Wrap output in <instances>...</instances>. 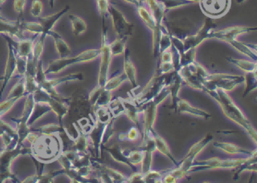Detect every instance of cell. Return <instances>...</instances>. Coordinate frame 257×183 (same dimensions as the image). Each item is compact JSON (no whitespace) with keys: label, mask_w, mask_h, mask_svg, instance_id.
<instances>
[{"label":"cell","mask_w":257,"mask_h":183,"mask_svg":"<svg viewBox=\"0 0 257 183\" xmlns=\"http://www.w3.org/2000/svg\"><path fill=\"white\" fill-rule=\"evenodd\" d=\"M205 92L211 95V97H213L217 102L223 114L229 120L235 122V124L246 130L247 134L254 139L256 143L257 142V132H256L255 128L253 127L252 124H250V122H249L245 115L242 112V109L235 104V102L229 97L227 92L220 88L206 91Z\"/></svg>","instance_id":"cell-1"},{"label":"cell","mask_w":257,"mask_h":183,"mask_svg":"<svg viewBox=\"0 0 257 183\" xmlns=\"http://www.w3.org/2000/svg\"><path fill=\"white\" fill-rule=\"evenodd\" d=\"M216 28V24L211 17L205 20L204 26L193 36H189L183 40L175 36H170L172 41V46L180 54L191 49H197V47L206 39L212 38V32Z\"/></svg>","instance_id":"cell-2"},{"label":"cell","mask_w":257,"mask_h":183,"mask_svg":"<svg viewBox=\"0 0 257 183\" xmlns=\"http://www.w3.org/2000/svg\"><path fill=\"white\" fill-rule=\"evenodd\" d=\"M171 74L172 72L166 74V76L161 75L160 76L152 77L141 90L136 93H133V97H135L134 101L140 107H143L145 104L151 101L160 93L164 88L169 85Z\"/></svg>","instance_id":"cell-3"},{"label":"cell","mask_w":257,"mask_h":183,"mask_svg":"<svg viewBox=\"0 0 257 183\" xmlns=\"http://www.w3.org/2000/svg\"><path fill=\"white\" fill-rule=\"evenodd\" d=\"M101 48L99 49H89L78 54L76 56L64 57L59 59L53 60L50 62L48 67L43 73L44 75L57 74L64 70L70 65L78 63H86L94 61L100 57Z\"/></svg>","instance_id":"cell-4"},{"label":"cell","mask_w":257,"mask_h":183,"mask_svg":"<svg viewBox=\"0 0 257 183\" xmlns=\"http://www.w3.org/2000/svg\"><path fill=\"white\" fill-rule=\"evenodd\" d=\"M244 84V76L227 74V73H216L208 74L204 81V92L220 88L225 92H231L237 86Z\"/></svg>","instance_id":"cell-5"},{"label":"cell","mask_w":257,"mask_h":183,"mask_svg":"<svg viewBox=\"0 0 257 183\" xmlns=\"http://www.w3.org/2000/svg\"><path fill=\"white\" fill-rule=\"evenodd\" d=\"M178 73L181 75L182 81L196 90L204 91V82L208 76V73L204 66L197 63V61L189 63L186 66L181 67Z\"/></svg>","instance_id":"cell-6"},{"label":"cell","mask_w":257,"mask_h":183,"mask_svg":"<svg viewBox=\"0 0 257 183\" xmlns=\"http://www.w3.org/2000/svg\"><path fill=\"white\" fill-rule=\"evenodd\" d=\"M105 27L103 25L102 43L101 47V63L98 75V83L97 86L104 88L106 81L109 79V70H110L111 61L113 55L109 49V43H108L107 36Z\"/></svg>","instance_id":"cell-7"},{"label":"cell","mask_w":257,"mask_h":183,"mask_svg":"<svg viewBox=\"0 0 257 183\" xmlns=\"http://www.w3.org/2000/svg\"><path fill=\"white\" fill-rule=\"evenodd\" d=\"M246 158L238 159H220V158H212L201 161H195L191 167L190 172L199 171L205 169H236L242 163L244 162Z\"/></svg>","instance_id":"cell-8"},{"label":"cell","mask_w":257,"mask_h":183,"mask_svg":"<svg viewBox=\"0 0 257 183\" xmlns=\"http://www.w3.org/2000/svg\"><path fill=\"white\" fill-rule=\"evenodd\" d=\"M137 8L138 15L140 16L144 24L147 25L149 29L152 32V47H153L154 57L159 56V44L160 40L161 35L164 30L163 27H160L157 24L156 21L154 19L153 16L151 15L150 10L146 8L143 5H139Z\"/></svg>","instance_id":"cell-9"},{"label":"cell","mask_w":257,"mask_h":183,"mask_svg":"<svg viewBox=\"0 0 257 183\" xmlns=\"http://www.w3.org/2000/svg\"><path fill=\"white\" fill-rule=\"evenodd\" d=\"M108 14L110 15L117 37L128 38L133 35V24L128 22L124 14L120 9H118L113 4H109Z\"/></svg>","instance_id":"cell-10"},{"label":"cell","mask_w":257,"mask_h":183,"mask_svg":"<svg viewBox=\"0 0 257 183\" xmlns=\"http://www.w3.org/2000/svg\"><path fill=\"white\" fill-rule=\"evenodd\" d=\"M212 139H213V137L211 134H208L205 137H204V139H201V140L196 142L190 148L186 157L184 158L183 161L181 165H178V168L181 169V171L183 172L185 174H187L189 172H190L191 167L196 161L197 154L201 153L203 149L212 142Z\"/></svg>","instance_id":"cell-11"},{"label":"cell","mask_w":257,"mask_h":183,"mask_svg":"<svg viewBox=\"0 0 257 183\" xmlns=\"http://www.w3.org/2000/svg\"><path fill=\"white\" fill-rule=\"evenodd\" d=\"M203 12L211 18L224 15L229 8L230 0H200Z\"/></svg>","instance_id":"cell-12"},{"label":"cell","mask_w":257,"mask_h":183,"mask_svg":"<svg viewBox=\"0 0 257 183\" xmlns=\"http://www.w3.org/2000/svg\"><path fill=\"white\" fill-rule=\"evenodd\" d=\"M257 30V27H243V26H234L221 30L213 31L212 32V38H216L220 40L228 43L229 41L237 39L238 36L242 34L247 33L250 31Z\"/></svg>","instance_id":"cell-13"},{"label":"cell","mask_w":257,"mask_h":183,"mask_svg":"<svg viewBox=\"0 0 257 183\" xmlns=\"http://www.w3.org/2000/svg\"><path fill=\"white\" fill-rule=\"evenodd\" d=\"M143 107L144 109V129H143V143L147 142L151 130H153L154 124L157 117V110L159 105L153 100L149 102Z\"/></svg>","instance_id":"cell-14"},{"label":"cell","mask_w":257,"mask_h":183,"mask_svg":"<svg viewBox=\"0 0 257 183\" xmlns=\"http://www.w3.org/2000/svg\"><path fill=\"white\" fill-rule=\"evenodd\" d=\"M24 32L21 28V21L9 20L0 17V34L15 38L17 40H21L25 39L24 38Z\"/></svg>","instance_id":"cell-15"},{"label":"cell","mask_w":257,"mask_h":183,"mask_svg":"<svg viewBox=\"0 0 257 183\" xmlns=\"http://www.w3.org/2000/svg\"><path fill=\"white\" fill-rule=\"evenodd\" d=\"M8 42V57L5 63V73H4V84L2 90H3L9 80L16 73L17 69V54H15L14 46L11 42Z\"/></svg>","instance_id":"cell-16"},{"label":"cell","mask_w":257,"mask_h":183,"mask_svg":"<svg viewBox=\"0 0 257 183\" xmlns=\"http://www.w3.org/2000/svg\"><path fill=\"white\" fill-rule=\"evenodd\" d=\"M83 76L82 73H71L60 78H55V79L44 80L40 83L42 89L48 93L55 92V88L58 85L61 83H64L67 81H82L83 80Z\"/></svg>","instance_id":"cell-17"},{"label":"cell","mask_w":257,"mask_h":183,"mask_svg":"<svg viewBox=\"0 0 257 183\" xmlns=\"http://www.w3.org/2000/svg\"><path fill=\"white\" fill-rule=\"evenodd\" d=\"M175 109L181 113L189 114V115L201 118V119H208L212 117V115H210L206 111L193 107L189 104V102L182 100V99L177 100V103H176Z\"/></svg>","instance_id":"cell-18"},{"label":"cell","mask_w":257,"mask_h":183,"mask_svg":"<svg viewBox=\"0 0 257 183\" xmlns=\"http://www.w3.org/2000/svg\"><path fill=\"white\" fill-rule=\"evenodd\" d=\"M70 8L69 5L65 6L62 10L56 12V13L51 14L49 15L45 16V17H39V22L43 27V32L46 35H48L50 31L54 29L56 23L60 20L65 14L67 13Z\"/></svg>","instance_id":"cell-19"},{"label":"cell","mask_w":257,"mask_h":183,"mask_svg":"<svg viewBox=\"0 0 257 183\" xmlns=\"http://www.w3.org/2000/svg\"><path fill=\"white\" fill-rule=\"evenodd\" d=\"M124 73L126 76L128 81L131 82L133 87L137 85V72L136 68L130 58L129 50L124 51Z\"/></svg>","instance_id":"cell-20"},{"label":"cell","mask_w":257,"mask_h":183,"mask_svg":"<svg viewBox=\"0 0 257 183\" xmlns=\"http://www.w3.org/2000/svg\"><path fill=\"white\" fill-rule=\"evenodd\" d=\"M213 146H214V147L220 149L221 151L227 153V154H234V155H236V154H243V155L249 157V156L252 155L254 153L257 152L256 151H248V150H246V149L241 147V146H237V145L234 144V143H230V142H214Z\"/></svg>","instance_id":"cell-21"},{"label":"cell","mask_w":257,"mask_h":183,"mask_svg":"<svg viewBox=\"0 0 257 183\" xmlns=\"http://www.w3.org/2000/svg\"><path fill=\"white\" fill-rule=\"evenodd\" d=\"M47 36H50L51 37L53 38L54 42H55V49H56L57 52L61 58L67 57L71 54L72 51L70 46L66 43V41L63 39V37L58 32L52 30L48 32Z\"/></svg>","instance_id":"cell-22"},{"label":"cell","mask_w":257,"mask_h":183,"mask_svg":"<svg viewBox=\"0 0 257 183\" xmlns=\"http://www.w3.org/2000/svg\"><path fill=\"white\" fill-rule=\"evenodd\" d=\"M182 79L181 78V75L178 72H172L171 74V78H170L169 85H167L169 91H170V96H171L172 99L173 107L175 108L176 103L177 100L179 99L178 97V93H179L180 90H181V86H182Z\"/></svg>","instance_id":"cell-23"},{"label":"cell","mask_w":257,"mask_h":183,"mask_svg":"<svg viewBox=\"0 0 257 183\" xmlns=\"http://www.w3.org/2000/svg\"><path fill=\"white\" fill-rule=\"evenodd\" d=\"M123 107H124V113L126 114L128 119L139 127V115L143 111L142 107L137 105L135 101L121 100Z\"/></svg>","instance_id":"cell-24"},{"label":"cell","mask_w":257,"mask_h":183,"mask_svg":"<svg viewBox=\"0 0 257 183\" xmlns=\"http://www.w3.org/2000/svg\"><path fill=\"white\" fill-rule=\"evenodd\" d=\"M147 3L150 8V12H151V15L153 16L157 24L162 28L163 27L162 21L165 12H166L165 7L159 0H147Z\"/></svg>","instance_id":"cell-25"},{"label":"cell","mask_w":257,"mask_h":183,"mask_svg":"<svg viewBox=\"0 0 257 183\" xmlns=\"http://www.w3.org/2000/svg\"><path fill=\"white\" fill-rule=\"evenodd\" d=\"M150 134H151L154 141H155V148H156L157 151H159V152L162 153L164 155L167 156L169 159L173 161L174 165L178 166V164H177V161L174 159V156H173L172 153L170 151V147H169L166 141L163 138L161 137L160 136L154 131V129L153 130H151Z\"/></svg>","instance_id":"cell-26"},{"label":"cell","mask_w":257,"mask_h":183,"mask_svg":"<svg viewBox=\"0 0 257 183\" xmlns=\"http://www.w3.org/2000/svg\"><path fill=\"white\" fill-rule=\"evenodd\" d=\"M46 36H47L46 34H39L38 35V38L34 39V42H33L31 55L32 56V63L34 67H37L38 65H39V61L41 59L43 49H44L45 40Z\"/></svg>","instance_id":"cell-27"},{"label":"cell","mask_w":257,"mask_h":183,"mask_svg":"<svg viewBox=\"0 0 257 183\" xmlns=\"http://www.w3.org/2000/svg\"><path fill=\"white\" fill-rule=\"evenodd\" d=\"M228 44L231 45L232 47H235L237 51H239L241 54L246 55V56L252 59L253 61H257V51H256V47L253 48L251 46L244 44V43H241L237 39H233V40L228 42Z\"/></svg>","instance_id":"cell-28"},{"label":"cell","mask_w":257,"mask_h":183,"mask_svg":"<svg viewBox=\"0 0 257 183\" xmlns=\"http://www.w3.org/2000/svg\"><path fill=\"white\" fill-rule=\"evenodd\" d=\"M101 173L103 176L105 177L104 180L106 182H110V183H127L128 179L120 172L113 169V168H108V167L104 166L101 168Z\"/></svg>","instance_id":"cell-29"},{"label":"cell","mask_w":257,"mask_h":183,"mask_svg":"<svg viewBox=\"0 0 257 183\" xmlns=\"http://www.w3.org/2000/svg\"><path fill=\"white\" fill-rule=\"evenodd\" d=\"M35 39H23L18 40L17 46V56L28 59L32 54V46Z\"/></svg>","instance_id":"cell-30"},{"label":"cell","mask_w":257,"mask_h":183,"mask_svg":"<svg viewBox=\"0 0 257 183\" xmlns=\"http://www.w3.org/2000/svg\"><path fill=\"white\" fill-rule=\"evenodd\" d=\"M230 63L235 65L242 71L247 73H255L257 72V61H248V60L235 59V58H227Z\"/></svg>","instance_id":"cell-31"},{"label":"cell","mask_w":257,"mask_h":183,"mask_svg":"<svg viewBox=\"0 0 257 183\" xmlns=\"http://www.w3.org/2000/svg\"><path fill=\"white\" fill-rule=\"evenodd\" d=\"M69 19L71 23L73 32L76 36H81L87 31V23L82 17L72 14L69 15Z\"/></svg>","instance_id":"cell-32"},{"label":"cell","mask_w":257,"mask_h":183,"mask_svg":"<svg viewBox=\"0 0 257 183\" xmlns=\"http://www.w3.org/2000/svg\"><path fill=\"white\" fill-rule=\"evenodd\" d=\"M237 172L235 173L234 179L237 180L241 173L244 171H257V152L252 155L249 156L246 158L244 162L236 168Z\"/></svg>","instance_id":"cell-33"},{"label":"cell","mask_w":257,"mask_h":183,"mask_svg":"<svg viewBox=\"0 0 257 183\" xmlns=\"http://www.w3.org/2000/svg\"><path fill=\"white\" fill-rule=\"evenodd\" d=\"M127 81H128V78L124 73H120L113 76V78H109L104 85V89L108 92H113Z\"/></svg>","instance_id":"cell-34"},{"label":"cell","mask_w":257,"mask_h":183,"mask_svg":"<svg viewBox=\"0 0 257 183\" xmlns=\"http://www.w3.org/2000/svg\"><path fill=\"white\" fill-rule=\"evenodd\" d=\"M107 151L115 161H117L118 163H121L123 165H126L134 169L133 166L128 162V159L124 155L123 149L120 146H116V145L111 146L108 148Z\"/></svg>","instance_id":"cell-35"},{"label":"cell","mask_w":257,"mask_h":183,"mask_svg":"<svg viewBox=\"0 0 257 183\" xmlns=\"http://www.w3.org/2000/svg\"><path fill=\"white\" fill-rule=\"evenodd\" d=\"M35 107L34 96L32 93H29V94L26 97L25 105H24V112H23L22 119L21 122L25 124H28L30 119L31 115L33 113Z\"/></svg>","instance_id":"cell-36"},{"label":"cell","mask_w":257,"mask_h":183,"mask_svg":"<svg viewBox=\"0 0 257 183\" xmlns=\"http://www.w3.org/2000/svg\"><path fill=\"white\" fill-rule=\"evenodd\" d=\"M127 38L117 37L114 42L109 43V49L113 57L120 56L124 54L126 49Z\"/></svg>","instance_id":"cell-37"},{"label":"cell","mask_w":257,"mask_h":183,"mask_svg":"<svg viewBox=\"0 0 257 183\" xmlns=\"http://www.w3.org/2000/svg\"><path fill=\"white\" fill-rule=\"evenodd\" d=\"M256 73H247L244 76V84L246 85L245 91L243 97H246L250 92H255L257 88V79Z\"/></svg>","instance_id":"cell-38"},{"label":"cell","mask_w":257,"mask_h":183,"mask_svg":"<svg viewBox=\"0 0 257 183\" xmlns=\"http://www.w3.org/2000/svg\"><path fill=\"white\" fill-rule=\"evenodd\" d=\"M124 155L128 159V162L132 166L134 165H140L143 161V156H144V150H139V151H130V150H124L123 149Z\"/></svg>","instance_id":"cell-39"},{"label":"cell","mask_w":257,"mask_h":183,"mask_svg":"<svg viewBox=\"0 0 257 183\" xmlns=\"http://www.w3.org/2000/svg\"><path fill=\"white\" fill-rule=\"evenodd\" d=\"M21 28L24 32H30L38 36L39 34L44 33L43 27L39 22H30V21H21Z\"/></svg>","instance_id":"cell-40"},{"label":"cell","mask_w":257,"mask_h":183,"mask_svg":"<svg viewBox=\"0 0 257 183\" xmlns=\"http://www.w3.org/2000/svg\"><path fill=\"white\" fill-rule=\"evenodd\" d=\"M159 1L162 2L166 11L177 9V8L194 3L190 0H159Z\"/></svg>","instance_id":"cell-41"},{"label":"cell","mask_w":257,"mask_h":183,"mask_svg":"<svg viewBox=\"0 0 257 183\" xmlns=\"http://www.w3.org/2000/svg\"><path fill=\"white\" fill-rule=\"evenodd\" d=\"M26 92L25 81H20L18 83L16 84L12 90L8 94L7 99L19 98L21 99L24 96Z\"/></svg>","instance_id":"cell-42"},{"label":"cell","mask_w":257,"mask_h":183,"mask_svg":"<svg viewBox=\"0 0 257 183\" xmlns=\"http://www.w3.org/2000/svg\"><path fill=\"white\" fill-rule=\"evenodd\" d=\"M109 108L112 111V113L114 115L115 117H117L119 115L124 113V107H123L122 101L120 99H116V100L111 101L109 104Z\"/></svg>","instance_id":"cell-43"},{"label":"cell","mask_w":257,"mask_h":183,"mask_svg":"<svg viewBox=\"0 0 257 183\" xmlns=\"http://www.w3.org/2000/svg\"><path fill=\"white\" fill-rule=\"evenodd\" d=\"M96 115H97V120L101 124H107L108 122L112 120L110 114L108 112L106 108L104 107H100L96 112Z\"/></svg>","instance_id":"cell-44"},{"label":"cell","mask_w":257,"mask_h":183,"mask_svg":"<svg viewBox=\"0 0 257 183\" xmlns=\"http://www.w3.org/2000/svg\"><path fill=\"white\" fill-rule=\"evenodd\" d=\"M43 9V5L41 0H32L30 7V15L32 17H41Z\"/></svg>","instance_id":"cell-45"},{"label":"cell","mask_w":257,"mask_h":183,"mask_svg":"<svg viewBox=\"0 0 257 183\" xmlns=\"http://www.w3.org/2000/svg\"><path fill=\"white\" fill-rule=\"evenodd\" d=\"M17 100H19V98L7 99L5 101L1 103L0 104V117L9 112Z\"/></svg>","instance_id":"cell-46"},{"label":"cell","mask_w":257,"mask_h":183,"mask_svg":"<svg viewBox=\"0 0 257 183\" xmlns=\"http://www.w3.org/2000/svg\"><path fill=\"white\" fill-rule=\"evenodd\" d=\"M162 181V175L153 170H150L144 175V183H161Z\"/></svg>","instance_id":"cell-47"},{"label":"cell","mask_w":257,"mask_h":183,"mask_svg":"<svg viewBox=\"0 0 257 183\" xmlns=\"http://www.w3.org/2000/svg\"><path fill=\"white\" fill-rule=\"evenodd\" d=\"M96 2H97L99 13L102 17L103 20H104L105 15L108 14V9H109L110 2H109V0H96Z\"/></svg>","instance_id":"cell-48"},{"label":"cell","mask_w":257,"mask_h":183,"mask_svg":"<svg viewBox=\"0 0 257 183\" xmlns=\"http://www.w3.org/2000/svg\"><path fill=\"white\" fill-rule=\"evenodd\" d=\"M28 59L17 56V69L16 73L19 75H25L28 71Z\"/></svg>","instance_id":"cell-49"},{"label":"cell","mask_w":257,"mask_h":183,"mask_svg":"<svg viewBox=\"0 0 257 183\" xmlns=\"http://www.w3.org/2000/svg\"><path fill=\"white\" fill-rule=\"evenodd\" d=\"M28 0H14V10L19 16H22L25 11Z\"/></svg>","instance_id":"cell-50"},{"label":"cell","mask_w":257,"mask_h":183,"mask_svg":"<svg viewBox=\"0 0 257 183\" xmlns=\"http://www.w3.org/2000/svg\"><path fill=\"white\" fill-rule=\"evenodd\" d=\"M127 136V139L130 141L136 140L139 137V131L136 127H132V128L128 131V134H125Z\"/></svg>","instance_id":"cell-51"},{"label":"cell","mask_w":257,"mask_h":183,"mask_svg":"<svg viewBox=\"0 0 257 183\" xmlns=\"http://www.w3.org/2000/svg\"><path fill=\"white\" fill-rule=\"evenodd\" d=\"M127 183H144V174L142 173H135L127 180Z\"/></svg>","instance_id":"cell-52"},{"label":"cell","mask_w":257,"mask_h":183,"mask_svg":"<svg viewBox=\"0 0 257 183\" xmlns=\"http://www.w3.org/2000/svg\"><path fill=\"white\" fill-rule=\"evenodd\" d=\"M43 132L47 133V134H51L52 132H55L59 130L58 126L54 125V124H50V125H45L42 127Z\"/></svg>","instance_id":"cell-53"},{"label":"cell","mask_w":257,"mask_h":183,"mask_svg":"<svg viewBox=\"0 0 257 183\" xmlns=\"http://www.w3.org/2000/svg\"><path fill=\"white\" fill-rule=\"evenodd\" d=\"M125 2L131 4V5H135V6L138 7L139 5H141L139 0H124Z\"/></svg>","instance_id":"cell-54"},{"label":"cell","mask_w":257,"mask_h":183,"mask_svg":"<svg viewBox=\"0 0 257 183\" xmlns=\"http://www.w3.org/2000/svg\"><path fill=\"white\" fill-rule=\"evenodd\" d=\"M48 2H49V5L51 8H53L54 5H55V0H48Z\"/></svg>","instance_id":"cell-55"},{"label":"cell","mask_w":257,"mask_h":183,"mask_svg":"<svg viewBox=\"0 0 257 183\" xmlns=\"http://www.w3.org/2000/svg\"><path fill=\"white\" fill-rule=\"evenodd\" d=\"M140 1V4L143 5L144 3H147V0H139Z\"/></svg>","instance_id":"cell-56"},{"label":"cell","mask_w":257,"mask_h":183,"mask_svg":"<svg viewBox=\"0 0 257 183\" xmlns=\"http://www.w3.org/2000/svg\"><path fill=\"white\" fill-rule=\"evenodd\" d=\"M190 1H192L193 2H199L200 0H190Z\"/></svg>","instance_id":"cell-57"},{"label":"cell","mask_w":257,"mask_h":183,"mask_svg":"<svg viewBox=\"0 0 257 183\" xmlns=\"http://www.w3.org/2000/svg\"><path fill=\"white\" fill-rule=\"evenodd\" d=\"M0 79H3V78H0Z\"/></svg>","instance_id":"cell-58"}]
</instances>
